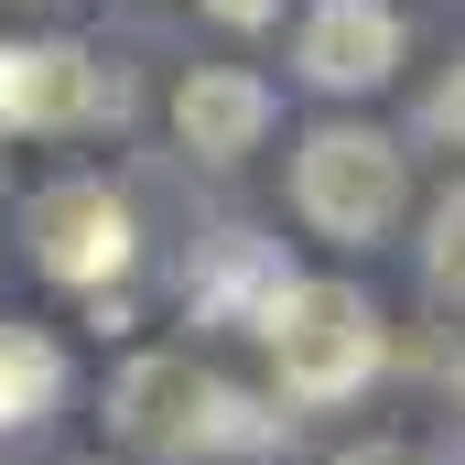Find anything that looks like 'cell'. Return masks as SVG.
Returning a JSON list of instances; mask_svg holds the SVG:
<instances>
[{
	"instance_id": "cell-1",
	"label": "cell",
	"mask_w": 465,
	"mask_h": 465,
	"mask_svg": "<svg viewBox=\"0 0 465 465\" xmlns=\"http://www.w3.org/2000/svg\"><path fill=\"white\" fill-rule=\"evenodd\" d=\"M260 347L282 368L292 411H336V401H357L379 379L390 336H379V303L357 282H282V303L260 314Z\"/></svg>"
},
{
	"instance_id": "cell-2",
	"label": "cell",
	"mask_w": 465,
	"mask_h": 465,
	"mask_svg": "<svg viewBox=\"0 0 465 465\" xmlns=\"http://www.w3.org/2000/svg\"><path fill=\"white\" fill-rule=\"evenodd\" d=\"M109 411H119V433H130L141 455H163V465L271 444V411H260L249 390H228V379H206L195 357H130Z\"/></svg>"
},
{
	"instance_id": "cell-3",
	"label": "cell",
	"mask_w": 465,
	"mask_h": 465,
	"mask_svg": "<svg viewBox=\"0 0 465 465\" xmlns=\"http://www.w3.org/2000/svg\"><path fill=\"white\" fill-rule=\"evenodd\" d=\"M292 206H303V228L336 238V249H379V238L401 228V206H411L401 141H379L368 119L303 130V152H292Z\"/></svg>"
},
{
	"instance_id": "cell-4",
	"label": "cell",
	"mask_w": 465,
	"mask_h": 465,
	"mask_svg": "<svg viewBox=\"0 0 465 465\" xmlns=\"http://www.w3.org/2000/svg\"><path fill=\"white\" fill-rule=\"evenodd\" d=\"M130 119V76L87 44H0V130H109Z\"/></svg>"
},
{
	"instance_id": "cell-5",
	"label": "cell",
	"mask_w": 465,
	"mask_h": 465,
	"mask_svg": "<svg viewBox=\"0 0 465 465\" xmlns=\"http://www.w3.org/2000/svg\"><path fill=\"white\" fill-rule=\"evenodd\" d=\"M22 249H33L44 282H65V292H109L141 238H130V206H119L109 184L65 173V184H44V195L22 206Z\"/></svg>"
},
{
	"instance_id": "cell-6",
	"label": "cell",
	"mask_w": 465,
	"mask_h": 465,
	"mask_svg": "<svg viewBox=\"0 0 465 465\" xmlns=\"http://www.w3.org/2000/svg\"><path fill=\"white\" fill-rule=\"evenodd\" d=\"M292 65H303V87H325V98L390 87V76H401V11H390V0H314L303 33H292Z\"/></svg>"
},
{
	"instance_id": "cell-7",
	"label": "cell",
	"mask_w": 465,
	"mask_h": 465,
	"mask_svg": "<svg viewBox=\"0 0 465 465\" xmlns=\"http://www.w3.org/2000/svg\"><path fill=\"white\" fill-rule=\"evenodd\" d=\"M173 130H184V152L238 163V152H260V130H271V87L238 76V65H195V76L173 87Z\"/></svg>"
},
{
	"instance_id": "cell-8",
	"label": "cell",
	"mask_w": 465,
	"mask_h": 465,
	"mask_svg": "<svg viewBox=\"0 0 465 465\" xmlns=\"http://www.w3.org/2000/svg\"><path fill=\"white\" fill-rule=\"evenodd\" d=\"M282 282H292V271L271 260V238H249V228H238V238H217V249L184 271L195 314H228V325H260V314L282 303Z\"/></svg>"
},
{
	"instance_id": "cell-9",
	"label": "cell",
	"mask_w": 465,
	"mask_h": 465,
	"mask_svg": "<svg viewBox=\"0 0 465 465\" xmlns=\"http://www.w3.org/2000/svg\"><path fill=\"white\" fill-rule=\"evenodd\" d=\"M65 401V357L33 325H0V422H44Z\"/></svg>"
},
{
	"instance_id": "cell-10",
	"label": "cell",
	"mask_w": 465,
	"mask_h": 465,
	"mask_svg": "<svg viewBox=\"0 0 465 465\" xmlns=\"http://www.w3.org/2000/svg\"><path fill=\"white\" fill-rule=\"evenodd\" d=\"M422 271H433V292L444 303H465V184L433 206V238H422Z\"/></svg>"
},
{
	"instance_id": "cell-11",
	"label": "cell",
	"mask_w": 465,
	"mask_h": 465,
	"mask_svg": "<svg viewBox=\"0 0 465 465\" xmlns=\"http://www.w3.org/2000/svg\"><path fill=\"white\" fill-rule=\"evenodd\" d=\"M422 130H433V141H455V152H465V54H455V76H444V87L422 98Z\"/></svg>"
},
{
	"instance_id": "cell-12",
	"label": "cell",
	"mask_w": 465,
	"mask_h": 465,
	"mask_svg": "<svg viewBox=\"0 0 465 465\" xmlns=\"http://www.w3.org/2000/svg\"><path fill=\"white\" fill-rule=\"evenodd\" d=\"M206 11H217L228 33H260V22H282V0H206Z\"/></svg>"
}]
</instances>
